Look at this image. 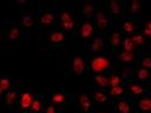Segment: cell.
<instances>
[{
    "mask_svg": "<svg viewBox=\"0 0 151 113\" xmlns=\"http://www.w3.org/2000/svg\"><path fill=\"white\" fill-rule=\"evenodd\" d=\"M58 26L60 31L65 33H71L73 32L78 26H77V20L74 18V14L72 13L71 9L68 8H63L59 12L58 15Z\"/></svg>",
    "mask_w": 151,
    "mask_h": 113,
    "instance_id": "6da1fadb",
    "label": "cell"
},
{
    "mask_svg": "<svg viewBox=\"0 0 151 113\" xmlns=\"http://www.w3.org/2000/svg\"><path fill=\"white\" fill-rule=\"evenodd\" d=\"M21 34H22V31H21V27L20 26H17V25H12V26H7V27H4V35L9 39L11 41H17L21 38Z\"/></svg>",
    "mask_w": 151,
    "mask_h": 113,
    "instance_id": "9a60e30c",
    "label": "cell"
},
{
    "mask_svg": "<svg viewBox=\"0 0 151 113\" xmlns=\"http://www.w3.org/2000/svg\"><path fill=\"white\" fill-rule=\"evenodd\" d=\"M70 41H71V35L60 29H52L51 32H48V34L46 36V42L52 46L66 45Z\"/></svg>",
    "mask_w": 151,
    "mask_h": 113,
    "instance_id": "3957f363",
    "label": "cell"
},
{
    "mask_svg": "<svg viewBox=\"0 0 151 113\" xmlns=\"http://www.w3.org/2000/svg\"><path fill=\"white\" fill-rule=\"evenodd\" d=\"M105 48H106V45H105L104 38H96L90 44V52L92 54L100 53V52L105 51Z\"/></svg>",
    "mask_w": 151,
    "mask_h": 113,
    "instance_id": "44dd1931",
    "label": "cell"
},
{
    "mask_svg": "<svg viewBox=\"0 0 151 113\" xmlns=\"http://www.w3.org/2000/svg\"><path fill=\"white\" fill-rule=\"evenodd\" d=\"M15 88V81L9 75H2L0 79V91L1 93H7Z\"/></svg>",
    "mask_w": 151,
    "mask_h": 113,
    "instance_id": "ac0fdd59",
    "label": "cell"
},
{
    "mask_svg": "<svg viewBox=\"0 0 151 113\" xmlns=\"http://www.w3.org/2000/svg\"><path fill=\"white\" fill-rule=\"evenodd\" d=\"M94 99L88 93H80L78 95V105L77 108L80 113H90L93 109Z\"/></svg>",
    "mask_w": 151,
    "mask_h": 113,
    "instance_id": "8992f818",
    "label": "cell"
},
{
    "mask_svg": "<svg viewBox=\"0 0 151 113\" xmlns=\"http://www.w3.org/2000/svg\"><path fill=\"white\" fill-rule=\"evenodd\" d=\"M44 106H45L44 95L35 97L34 98V101H33V105H32V108H31V112L32 113H39V112H41V109L44 108Z\"/></svg>",
    "mask_w": 151,
    "mask_h": 113,
    "instance_id": "f1b7e54d",
    "label": "cell"
},
{
    "mask_svg": "<svg viewBox=\"0 0 151 113\" xmlns=\"http://www.w3.org/2000/svg\"><path fill=\"white\" fill-rule=\"evenodd\" d=\"M142 6L143 4L140 1H137V0H132V1H127L126 4V15L127 16H133L136 14H138L142 9Z\"/></svg>",
    "mask_w": 151,
    "mask_h": 113,
    "instance_id": "7402d4cb",
    "label": "cell"
},
{
    "mask_svg": "<svg viewBox=\"0 0 151 113\" xmlns=\"http://www.w3.org/2000/svg\"><path fill=\"white\" fill-rule=\"evenodd\" d=\"M123 33L120 32V29H114V28H112V29H109L107 31V34H106V42H107V45L111 47V48H113V49H116V48H118L120 45H122V42H123Z\"/></svg>",
    "mask_w": 151,
    "mask_h": 113,
    "instance_id": "9c48e42d",
    "label": "cell"
},
{
    "mask_svg": "<svg viewBox=\"0 0 151 113\" xmlns=\"http://www.w3.org/2000/svg\"><path fill=\"white\" fill-rule=\"evenodd\" d=\"M122 82H124V79L122 78V75L116 74V73H112V74H110V77H109V84H107V86H109L110 88H114V87L120 86Z\"/></svg>",
    "mask_w": 151,
    "mask_h": 113,
    "instance_id": "f546056e",
    "label": "cell"
},
{
    "mask_svg": "<svg viewBox=\"0 0 151 113\" xmlns=\"http://www.w3.org/2000/svg\"><path fill=\"white\" fill-rule=\"evenodd\" d=\"M122 46H123V51H126V52L137 54V49H138V48H137V46L134 45V42L132 41L131 36H125V38L123 39Z\"/></svg>",
    "mask_w": 151,
    "mask_h": 113,
    "instance_id": "d4e9b609",
    "label": "cell"
},
{
    "mask_svg": "<svg viewBox=\"0 0 151 113\" xmlns=\"http://www.w3.org/2000/svg\"><path fill=\"white\" fill-rule=\"evenodd\" d=\"M120 32L125 33V34H134V33H137V27H136L134 20L131 19V18L125 19L120 24Z\"/></svg>",
    "mask_w": 151,
    "mask_h": 113,
    "instance_id": "ffe728a7",
    "label": "cell"
},
{
    "mask_svg": "<svg viewBox=\"0 0 151 113\" xmlns=\"http://www.w3.org/2000/svg\"><path fill=\"white\" fill-rule=\"evenodd\" d=\"M139 65H140V67L151 71V52H146V53L143 55V58H142Z\"/></svg>",
    "mask_w": 151,
    "mask_h": 113,
    "instance_id": "d6a6232c",
    "label": "cell"
},
{
    "mask_svg": "<svg viewBox=\"0 0 151 113\" xmlns=\"http://www.w3.org/2000/svg\"><path fill=\"white\" fill-rule=\"evenodd\" d=\"M131 39L134 42V45L137 46V48H144L145 45H146V36L143 33L137 32V33L131 35Z\"/></svg>",
    "mask_w": 151,
    "mask_h": 113,
    "instance_id": "4316f807",
    "label": "cell"
},
{
    "mask_svg": "<svg viewBox=\"0 0 151 113\" xmlns=\"http://www.w3.org/2000/svg\"><path fill=\"white\" fill-rule=\"evenodd\" d=\"M96 26L98 28V31L100 33H105L109 31V27H110V20H109V16L106 14H104L103 12L98 11L97 14H96Z\"/></svg>",
    "mask_w": 151,
    "mask_h": 113,
    "instance_id": "5bb4252c",
    "label": "cell"
},
{
    "mask_svg": "<svg viewBox=\"0 0 151 113\" xmlns=\"http://www.w3.org/2000/svg\"><path fill=\"white\" fill-rule=\"evenodd\" d=\"M105 5H106V7H107V9L112 16L120 18L123 15V6H122L120 1L112 0V1H107Z\"/></svg>",
    "mask_w": 151,
    "mask_h": 113,
    "instance_id": "e0dca14e",
    "label": "cell"
},
{
    "mask_svg": "<svg viewBox=\"0 0 151 113\" xmlns=\"http://www.w3.org/2000/svg\"><path fill=\"white\" fill-rule=\"evenodd\" d=\"M50 100L53 105H57V106H67L71 104L72 101V98L68 93H65V92H53L51 93V97H50Z\"/></svg>",
    "mask_w": 151,
    "mask_h": 113,
    "instance_id": "8fae6325",
    "label": "cell"
},
{
    "mask_svg": "<svg viewBox=\"0 0 151 113\" xmlns=\"http://www.w3.org/2000/svg\"><path fill=\"white\" fill-rule=\"evenodd\" d=\"M18 99H19V95L14 89L9 91L5 94V102H6V106L9 107V108L14 107L15 104H18Z\"/></svg>",
    "mask_w": 151,
    "mask_h": 113,
    "instance_id": "cb8c5ba5",
    "label": "cell"
},
{
    "mask_svg": "<svg viewBox=\"0 0 151 113\" xmlns=\"http://www.w3.org/2000/svg\"><path fill=\"white\" fill-rule=\"evenodd\" d=\"M114 109L119 113H133V107L129 100L119 99L114 102Z\"/></svg>",
    "mask_w": 151,
    "mask_h": 113,
    "instance_id": "d6986e66",
    "label": "cell"
},
{
    "mask_svg": "<svg viewBox=\"0 0 151 113\" xmlns=\"http://www.w3.org/2000/svg\"><path fill=\"white\" fill-rule=\"evenodd\" d=\"M133 77H134V74H133L132 69H130V68L123 69V72H122V78L124 79V81H127V80H130V79H133Z\"/></svg>",
    "mask_w": 151,
    "mask_h": 113,
    "instance_id": "e575fe53",
    "label": "cell"
},
{
    "mask_svg": "<svg viewBox=\"0 0 151 113\" xmlns=\"http://www.w3.org/2000/svg\"><path fill=\"white\" fill-rule=\"evenodd\" d=\"M96 33V27L92 20L84 19L80 21V24L77 27V34L81 39H91Z\"/></svg>",
    "mask_w": 151,
    "mask_h": 113,
    "instance_id": "5b68a950",
    "label": "cell"
},
{
    "mask_svg": "<svg viewBox=\"0 0 151 113\" xmlns=\"http://www.w3.org/2000/svg\"><path fill=\"white\" fill-rule=\"evenodd\" d=\"M136 107L140 113H151V95H140L136 100Z\"/></svg>",
    "mask_w": 151,
    "mask_h": 113,
    "instance_id": "4fadbf2b",
    "label": "cell"
},
{
    "mask_svg": "<svg viewBox=\"0 0 151 113\" xmlns=\"http://www.w3.org/2000/svg\"><path fill=\"white\" fill-rule=\"evenodd\" d=\"M34 95L32 92L29 91H26V92H22L18 99V109L21 112V113H27L28 111H31L32 108V105H33V101H34Z\"/></svg>",
    "mask_w": 151,
    "mask_h": 113,
    "instance_id": "52a82bcc",
    "label": "cell"
},
{
    "mask_svg": "<svg viewBox=\"0 0 151 113\" xmlns=\"http://www.w3.org/2000/svg\"><path fill=\"white\" fill-rule=\"evenodd\" d=\"M71 69H72V73L73 74H77V75H81L84 72H86V69H87V62L83 58V55L77 54V53H74L72 55V59H71Z\"/></svg>",
    "mask_w": 151,
    "mask_h": 113,
    "instance_id": "ba28073f",
    "label": "cell"
},
{
    "mask_svg": "<svg viewBox=\"0 0 151 113\" xmlns=\"http://www.w3.org/2000/svg\"><path fill=\"white\" fill-rule=\"evenodd\" d=\"M137 59V54L134 53H130V52H126V51H118L116 53V60L120 64H124V65H131L136 61Z\"/></svg>",
    "mask_w": 151,
    "mask_h": 113,
    "instance_id": "2e32d148",
    "label": "cell"
},
{
    "mask_svg": "<svg viewBox=\"0 0 151 113\" xmlns=\"http://www.w3.org/2000/svg\"><path fill=\"white\" fill-rule=\"evenodd\" d=\"M97 7H96V4L92 2V1H86V2H83L79 7V13L81 14V16L84 18H87L91 20V18H93L96 14H97Z\"/></svg>",
    "mask_w": 151,
    "mask_h": 113,
    "instance_id": "7c38bea8",
    "label": "cell"
},
{
    "mask_svg": "<svg viewBox=\"0 0 151 113\" xmlns=\"http://www.w3.org/2000/svg\"><path fill=\"white\" fill-rule=\"evenodd\" d=\"M112 65V60L105 55H97L90 60V69L92 73L96 74H103L105 73Z\"/></svg>",
    "mask_w": 151,
    "mask_h": 113,
    "instance_id": "7a4b0ae2",
    "label": "cell"
},
{
    "mask_svg": "<svg viewBox=\"0 0 151 113\" xmlns=\"http://www.w3.org/2000/svg\"><path fill=\"white\" fill-rule=\"evenodd\" d=\"M93 81L96 82V85L100 88H105L109 84V77H105L104 74H97L93 78Z\"/></svg>",
    "mask_w": 151,
    "mask_h": 113,
    "instance_id": "1f68e13d",
    "label": "cell"
},
{
    "mask_svg": "<svg viewBox=\"0 0 151 113\" xmlns=\"http://www.w3.org/2000/svg\"><path fill=\"white\" fill-rule=\"evenodd\" d=\"M98 113H105V112H98Z\"/></svg>",
    "mask_w": 151,
    "mask_h": 113,
    "instance_id": "8d00e7d4",
    "label": "cell"
},
{
    "mask_svg": "<svg viewBox=\"0 0 151 113\" xmlns=\"http://www.w3.org/2000/svg\"><path fill=\"white\" fill-rule=\"evenodd\" d=\"M142 33H143L146 38L151 39V20H146V21L144 22V25H143V29H142Z\"/></svg>",
    "mask_w": 151,
    "mask_h": 113,
    "instance_id": "836d02e7",
    "label": "cell"
},
{
    "mask_svg": "<svg viewBox=\"0 0 151 113\" xmlns=\"http://www.w3.org/2000/svg\"><path fill=\"white\" fill-rule=\"evenodd\" d=\"M37 22L44 29L51 28L57 24V15L52 9H44L39 13Z\"/></svg>",
    "mask_w": 151,
    "mask_h": 113,
    "instance_id": "277c9868",
    "label": "cell"
},
{
    "mask_svg": "<svg viewBox=\"0 0 151 113\" xmlns=\"http://www.w3.org/2000/svg\"><path fill=\"white\" fill-rule=\"evenodd\" d=\"M44 113H58V111L54 105H48L44 108Z\"/></svg>",
    "mask_w": 151,
    "mask_h": 113,
    "instance_id": "d590c367",
    "label": "cell"
},
{
    "mask_svg": "<svg viewBox=\"0 0 151 113\" xmlns=\"http://www.w3.org/2000/svg\"><path fill=\"white\" fill-rule=\"evenodd\" d=\"M110 95L112 99H123L124 97L127 95V89L126 87H123V86L110 88Z\"/></svg>",
    "mask_w": 151,
    "mask_h": 113,
    "instance_id": "484cf974",
    "label": "cell"
},
{
    "mask_svg": "<svg viewBox=\"0 0 151 113\" xmlns=\"http://www.w3.org/2000/svg\"><path fill=\"white\" fill-rule=\"evenodd\" d=\"M92 97H93L94 101H97L98 104H109L110 102V97L104 89H94L92 92Z\"/></svg>",
    "mask_w": 151,
    "mask_h": 113,
    "instance_id": "603a6c76",
    "label": "cell"
},
{
    "mask_svg": "<svg viewBox=\"0 0 151 113\" xmlns=\"http://www.w3.org/2000/svg\"><path fill=\"white\" fill-rule=\"evenodd\" d=\"M134 75H136V79H138L140 81H150L151 80V71L145 69L143 67L137 68Z\"/></svg>",
    "mask_w": 151,
    "mask_h": 113,
    "instance_id": "83f0119b",
    "label": "cell"
},
{
    "mask_svg": "<svg viewBox=\"0 0 151 113\" xmlns=\"http://www.w3.org/2000/svg\"><path fill=\"white\" fill-rule=\"evenodd\" d=\"M21 25L26 28H32L34 25H35V19L32 14H24L21 16Z\"/></svg>",
    "mask_w": 151,
    "mask_h": 113,
    "instance_id": "4dcf8cb0",
    "label": "cell"
},
{
    "mask_svg": "<svg viewBox=\"0 0 151 113\" xmlns=\"http://www.w3.org/2000/svg\"><path fill=\"white\" fill-rule=\"evenodd\" d=\"M126 89H127V94L131 98H136L138 95H142V94L151 91V87L143 85V84H139V82H132L131 81L126 85Z\"/></svg>",
    "mask_w": 151,
    "mask_h": 113,
    "instance_id": "30bf717a",
    "label": "cell"
}]
</instances>
